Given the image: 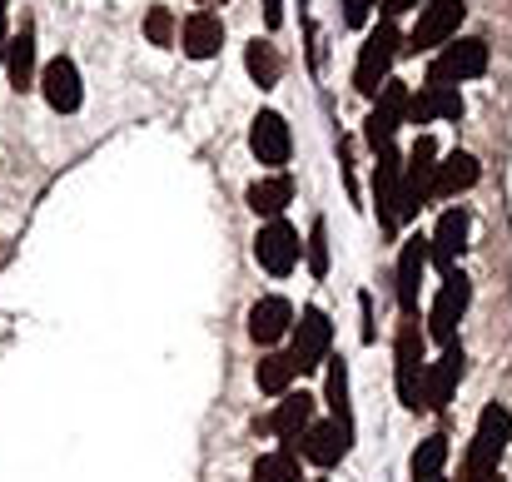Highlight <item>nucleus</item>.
<instances>
[{"label": "nucleus", "instance_id": "f257e3e1", "mask_svg": "<svg viewBox=\"0 0 512 482\" xmlns=\"http://www.w3.org/2000/svg\"><path fill=\"white\" fill-rule=\"evenodd\" d=\"M512 443V413L503 403H488L478 413V428H473V443L463 453V482H493L503 468V453Z\"/></svg>", "mask_w": 512, "mask_h": 482}, {"label": "nucleus", "instance_id": "f03ea898", "mask_svg": "<svg viewBox=\"0 0 512 482\" xmlns=\"http://www.w3.org/2000/svg\"><path fill=\"white\" fill-rule=\"evenodd\" d=\"M423 373H428V328H418V319H403L393 338V388L408 413L423 408Z\"/></svg>", "mask_w": 512, "mask_h": 482}, {"label": "nucleus", "instance_id": "7ed1b4c3", "mask_svg": "<svg viewBox=\"0 0 512 482\" xmlns=\"http://www.w3.org/2000/svg\"><path fill=\"white\" fill-rule=\"evenodd\" d=\"M403 55V30L383 15L373 30H368V40H363V50H358V65H353V90L363 95V100H378V90L388 85V70H393V60Z\"/></svg>", "mask_w": 512, "mask_h": 482}, {"label": "nucleus", "instance_id": "20e7f679", "mask_svg": "<svg viewBox=\"0 0 512 482\" xmlns=\"http://www.w3.org/2000/svg\"><path fill=\"white\" fill-rule=\"evenodd\" d=\"M438 194V145L418 135V145L403 155V194H398V219H418V209Z\"/></svg>", "mask_w": 512, "mask_h": 482}, {"label": "nucleus", "instance_id": "39448f33", "mask_svg": "<svg viewBox=\"0 0 512 482\" xmlns=\"http://www.w3.org/2000/svg\"><path fill=\"white\" fill-rule=\"evenodd\" d=\"M463 15H468V5H463V0H423V5H418V25L403 35V55L438 50V45L458 40Z\"/></svg>", "mask_w": 512, "mask_h": 482}, {"label": "nucleus", "instance_id": "423d86ee", "mask_svg": "<svg viewBox=\"0 0 512 482\" xmlns=\"http://www.w3.org/2000/svg\"><path fill=\"white\" fill-rule=\"evenodd\" d=\"M488 70V40L478 35H458L438 50V60L428 65V85H463V80H478Z\"/></svg>", "mask_w": 512, "mask_h": 482}, {"label": "nucleus", "instance_id": "0eeeda50", "mask_svg": "<svg viewBox=\"0 0 512 482\" xmlns=\"http://www.w3.org/2000/svg\"><path fill=\"white\" fill-rule=\"evenodd\" d=\"M329 348H334V323L324 309H304L294 328H289V358L299 373H314L329 363Z\"/></svg>", "mask_w": 512, "mask_h": 482}, {"label": "nucleus", "instance_id": "6e6552de", "mask_svg": "<svg viewBox=\"0 0 512 482\" xmlns=\"http://www.w3.org/2000/svg\"><path fill=\"white\" fill-rule=\"evenodd\" d=\"M254 259H259V269H264V274H274V279L294 274V269H299V259H304L299 229H294L284 214H279V219H269V224L254 234Z\"/></svg>", "mask_w": 512, "mask_h": 482}, {"label": "nucleus", "instance_id": "1a4fd4ad", "mask_svg": "<svg viewBox=\"0 0 512 482\" xmlns=\"http://www.w3.org/2000/svg\"><path fill=\"white\" fill-rule=\"evenodd\" d=\"M398 125H408V85L388 75V85L378 90V100H373V110H368V120H363V140H368V150H373V155L388 150L393 135H398Z\"/></svg>", "mask_w": 512, "mask_h": 482}, {"label": "nucleus", "instance_id": "9d476101", "mask_svg": "<svg viewBox=\"0 0 512 482\" xmlns=\"http://www.w3.org/2000/svg\"><path fill=\"white\" fill-rule=\"evenodd\" d=\"M468 304H473V284L463 274H448L438 299H433V309H428V338H438L443 348L458 343V323L468 314Z\"/></svg>", "mask_w": 512, "mask_h": 482}, {"label": "nucleus", "instance_id": "9b49d317", "mask_svg": "<svg viewBox=\"0 0 512 482\" xmlns=\"http://www.w3.org/2000/svg\"><path fill=\"white\" fill-rule=\"evenodd\" d=\"M398 194H403V155L388 145L378 150V164H373V204H378V229L383 234H398Z\"/></svg>", "mask_w": 512, "mask_h": 482}, {"label": "nucleus", "instance_id": "f8f14e48", "mask_svg": "<svg viewBox=\"0 0 512 482\" xmlns=\"http://www.w3.org/2000/svg\"><path fill=\"white\" fill-rule=\"evenodd\" d=\"M249 150L254 160L269 164V169H284L294 155V135H289V120L279 110H259L254 125H249Z\"/></svg>", "mask_w": 512, "mask_h": 482}, {"label": "nucleus", "instance_id": "ddd939ff", "mask_svg": "<svg viewBox=\"0 0 512 482\" xmlns=\"http://www.w3.org/2000/svg\"><path fill=\"white\" fill-rule=\"evenodd\" d=\"M40 95L55 115H75L85 105V85H80V70L70 55H55L45 70H40Z\"/></svg>", "mask_w": 512, "mask_h": 482}, {"label": "nucleus", "instance_id": "4468645a", "mask_svg": "<svg viewBox=\"0 0 512 482\" xmlns=\"http://www.w3.org/2000/svg\"><path fill=\"white\" fill-rule=\"evenodd\" d=\"M468 234H473V209H468V204H453V209L438 219V229L428 234V264L453 269L458 254L468 249Z\"/></svg>", "mask_w": 512, "mask_h": 482}, {"label": "nucleus", "instance_id": "2eb2a0df", "mask_svg": "<svg viewBox=\"0 0 512 482\" xmlns=\"http://www.w3.org/2000/svg\"><path fill=\"white\" fill-rule=\"evenodd\" d=\"M458 383H463V343H448L443 358H433L428 373H423V408L443 413V408L453 403Z\"/></svg>", "mask_w": 512, "mask_h": 482}, {"label": "nucleus", "instance_id": "dca6fc26", "mask_svg": "<svg viewBox=\"0 0 512 482\" xmlns=\"http://www.w3.org/2000/svg\"><path fill=\"white\" fill-rule=\"evenodd\" d=\"M348 448H353V428H343V423H309L304 428V438H299V458H309L314 468H334L348 458Z\"/></svg>", "mask_w": 512, "mask_h": 482}, {"label": "nucleus", "instance_id": "f3484780", "mask_svg": "<svg viewBox=\"0 0 512 482\" xmlns=\"http://www.w3.org/2000/svg\"><path fill=\"white\" fill-rule=\"evenodd\" d=\"M423 269H428V234H413V239H403V254H398V304H403V319H418Z\"/></svg>", "mask_w": 512, "mask_h": 482}, {"label": "nucleus", "instance_id": "a211bd4d", "mask_svg": "<svg viewBox=\"0 0 512 482\" xmlns=\"http://www.w3.org/2000/svg\"><path fill=\"white\" fill-rule=\"evenodd\" d=\"M289 328H294V304L284 294H264L249 309V338L264 343V348H274L279 338H289Z\"/></svg>", "mask_w": 512, "mask_h": 482}, {"label": "nucleus", "instance_id": "6ab92c4d", "mask_svg": "<svg viewBox=\"0 0 512 482\" xmlns=\"http://www.w3.org/2000/svg\"><path fill=\"white\" fill-rule=\"evenodd\" d=\"M314 403H319V398H309V393H284L279 408H274V418H269V433H274L284 448H299L304 428L314 423Z\"/></svg>", "mask_w": 512, "mask_h": 482}, {"label": "nucleus", "instance_id": "aec40b11", "mask_svg": "<svg viewBox=\"0 0 512 482\" xmlns=\"http://www.w3.org/2000/svg\"><path fill=\"white\" fill-rule=\"evenodd\" d=\"M179 45H184L189 60H214L219 45H224V20L214 10H194L184 20V30H179Z\"/></svg>", "mask_w": 512, "mask_h": 482}, {"label": "nucleus", "instance_id": "412c9836", "mask_svg": "<svg viewBox=\"0 0 512 482\" xmlns=\"http://www.w3.org/2000/svg\"><path fill=\"white\" fill-rule=\"evenodd\" d=\"M5 75H10L15 90L40 85V70H35V25H20V35L5 45Z\"/></svg>", "mask_w": 512, "mask_h": 482}, {"label": "nucleus", "instance_id": "4be33fe9", "mask_svg": "<svg viewBox=\"0 0 512 482\" xmlns=\"http://www.w3.org/2000/svg\"><path fill=\"white\" fill-rule=\"evenodd\" d=\"M244 199H249V209H254V214H264V219H279V214L289 209V199H294V179L279 169V174H269V179H254Z\"/></svg>", "mask_w": 512, "mask_h": 482}, {"label": "nucleus", "instance_id": "5701e85b", "mask_svg": "<svg viewBox=\"0 0 512 482\" xmlns=\"http://www.w3.org/2000/svg\"><path fill=\"white\" fill-rule=\"evenodd\" d=\"M478 179H483V169H478V160H473L468 150H453V155H443V160H438V194H443V199L468 194Z\"/></svg>", "mask_w": 512, "mask_h": 482}, {"label": "nucleus", "instance_id": "b1692460", "mask_svg": "<svg viewBox=\"0 0 512 482\" xmlns=\"http://www.w3.org/2000/svg\"><path fill=\"white\" fill-rule=\"evenodd\" d=\"M244 70H249V80H254L259 90H274L279 75H284V60H279L274 40H249V45H244Z\"/></svg>", "mask_w": 512, "mask_h": 482}, {"label": "nucleus", "instance_id": "393cba45", "mask_svg": "<svg viewBox=\"0 0 512 482\" xmlns=\"http://www.w3.org/2000/svg\"><path fill=\"white\" fill-rule=\"evenodd\" d=\"M294 378H299V368H294V358H289V353H264V358H259V368H254V383H259V393H264V398H284Z\"/></svg>", "mask_w": 512, "mask_h": 482}, {"label": "nucleus", "instance_id": "a878e982", "mask_svg": "<svg viewBox=\"0 0 512 482\" xmlns=\"http://www.w3.org/2000/svg\"><path fill=\"white\" fill-rule=\"evenodd\" d=\"M443 468H448V438L433 433V438H423V443L413 448L408 473H413V482H428V478H443Z\"/></svg>", "mask_w": 512, "mask_h": 482}, {"label": "nucleus", "instance_id": "bb28decb", "mask_svg": "<svg viewBox=\"0 0 512 482\" xmlns=\"http://www.w3.org/2000/svg\"><path fill=\"white\" fill-rule=\"evenodd\" d=\"M324 403H329L334 423L353 428V408H348V363H343V358H329V383H324Z\"/></svg>", "mask_w": 512, "mask_h": 482}, {"label": "nucleus", "instance_id": "cd10ccee", "mask_svg": "<svg viewBox=\"0 0 512 482\" xmlns=\"http://www.w3.org/2000/svg\"><path fill=\"white\" fill-rule=\"evenodd\" d=\"M304 259H309V274H314V279H324V274H329V229H324V219H314V224H309Z\"/></svg>", "mask_w": 512, "mask_h": 482}, {"label": "nucleus", "instance_id": "c85d7f7f", "mask_svg": "<svg viewBox=\"0 0 512 482\" xmlns=\"http://www.w3.org/2000/svg\"><path fill=\"white\" fill-rule=\"evenodd\" d=\"M145 35H150V45H160V50L179 40V25H174L170 5H150V15H145Z\"/></svg>", "mask_w": 512, "mask_h": 482}, {"label": "nucleus", "instance_id": "c756f323", "mask_svg": "<svg viewBox=\"0 0 512 482\" xmlns=\"http://www.w3.org/2000/svg\"><path fill=\"white\" fill-rule=\"evenodd\" d=\"M373 5H383V0H343V25H368Z\"/></svg>", "mask_w": 512, "mask_h": 482}, {"label": "nucleus", "instance_id": "7c9ffc66", "mask_svg": "<svg viewBox=\"0 0 512 482\" xmlns=\"http://www.w3.org/2000/svg\"><path fill=\"white\" fill-rule=\"evenodd\" d=\"M358 314H363V343H373V294H358Z\"/></svg>", "mask_w": 512, "mask_h": 482}, {"label": "nucleus", "instance_id": "2f4dec72", "mask_svg": "<svg viewBox=\"0 0 512 482\" xmlns=\"http://www.w3.org/2000/svg\"><path fill=\"white\" fill-rule=\"evenodd\" d=\"M264 25H269V30L284 25V0H264Z\"/></svg>", "mask_w": 512, "mask_h": 482}, {"label": "nucleus", "instance_id": "473e14b6", "mask_svg": "<svg viewBox=\"0 0 512 482\" xmlns=\"http://www.w3.org/2000/svg\"><path fill=\"white\" fill-rule=\"evenodd\" d=\"M423 0H383V15L393 20V15H408V10H418Z\"/></svg>", "mask_w": 512, "mask_h": 482}, {"label": "nucleus", "instance_id": "72a5a7b5", "mask_svg": "<svg viewBox=\"0 0 512 482\" xmlns=\"http://www.w3.org/2000/svg\"><path fill=\"white\" fill-rule=\"evenodd\" d=\"M5 45H10V35H5V0H0V65H5Z\"/></svg>", "mask_w": 512, "mask_h": 482}, {"label": "nucleus", "instance_id": "f704fd0d", "mask_svg": "<svg viewBox=\"0 0 512 482\" xmlns=\"http://www.w3.org/2000/svg\"><path fill=\"white\" fill-rule=\"evenodd\" d=\"M199 5H219V0H199Z\"/></svg>", "mask_w": 512, "mask_h": 482}, {"label": "nucleus", "instance_id": "c9c22d12", "mask_svg": "<svg viewBox=\"0 0 512 482\" xmlns=\"http://www.w3.org/2000/svg\"><path fill=\"white\" fill-rule=\"evenodd\" d=\"M493 482H503V473H498V478H493Z\"/></svg>", "mask_w": 512, "mask_h": 482}]
</instances>
